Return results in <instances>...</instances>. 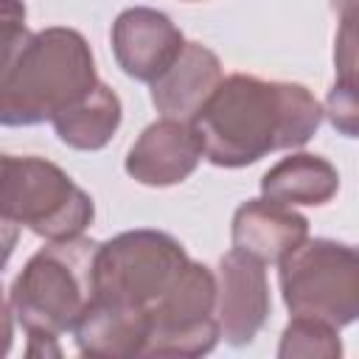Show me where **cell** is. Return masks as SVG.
<instances>
[{"label": "cell", "instance_id": "5b68a950", "mask_svg": "<svg viewBox=\"0 0 359 359\" xmlns=\"http://www.w3.org/2000/svg\"><path fill=\"white\" fill-rule=\"evenodd\" d=\"M280 297L292 317L345 328L359 317V255L334 238H306L278 261Z\"/></svg>", "mask_w": 359, "mask_h": 359}, {"label": "cell", "instance_id": "3957f363", "mask_svg": "<svg viewBox=\"0 0 359 359\" xmlns=\"http://www.w3.org/2000/svg\"><path fill=\"white\" fill-rule=\"evenodd\" d=\"M98 241L73 236L36 250L11 283L8 303L25 337H62L73 331L95 297Z\"/></svg>", "mask_w": 359, "mask_h": 359}, {"label": "cell", "instance_id": "7c38bea8", "mask_svg": "<svg viewBox=\"0 0 359 359\" xmlns=\"http://www.w3.org/2000/svg\"><path fill=\"white\" fill-rule=\"evenodd\" d=\"M222 81L219 56L202 42H185L180 56L151 81V104L163 118L194 121Z\"/></svg>", "mask_w": 359, "mask_h": 359}, {"label": "cell", "instance_id": "e0dca14e", "mask_svg": "<svg viewBox=\"0 0 359 359\" xmlns=\"http://www.w3.org/2000/svg\"><path fill=\"white\" fill-rule=\"evenodd\" d=\"M331 126L345 137H356V84L353 81H334L328 101L323 107Z\"/></svg>", "mask_w": 359, "mask_h": 359}, {"label": "cell", "instance_id": "ac0fdd59", "mask_svg": "<svg viewBox=\"0 0 359 359\" xmlns=\"http://www.w3.org/2000/svg\"><path fill=\"white\" fill-rule=\"evenodd\" d=\"M14 342V311L11 303L3 297V286H0V359L11 351Z\"/></svg>", "mask_w": 359, "mask_h": 359}, {"label": "cell", "instance_id": "4fadbf2b", "mask_svg": "<svg viewBox=\"0 0 359 359\" xmlns=\"http://www.w3.org/2000/svg\"><path fill=\"white\" fill-rule=\"evenodd\" d=\"M149 320L143 309L93 297L73 325V339L81 356L132 359L140 356Z\"/></svg>", "mask_w": 359, "mask_h": 359}, {"label": "cell", "instance_id": "8992f818", "mask_svg": "<svg viewBox=\"0 0 359 359\" xmlns=\"http://www.w3.org/2000/svg\"><path fill=\"white\" fill-rule=\"evenodd\" d=\"M185 247L163 230H126L95 250V297L149 311L188 264Z\"/></svg>", "mask_w": 359, "mask_h": 359}, {"label": "cell", "instance_id": "ba28073f", "mask_svg": "<svg viewBox=\"0 0 359 359\" xmlns=\"http://www.w3.org/2000/svg\"><path fill=\"white\" fill-rule=\"evenodd\" d=\"M272 309L266 264L258 258L230 250L219 261L216 275V323L219 337L227 345L244 348L266 325Z\"/></svg>", "mask_w": 359, "mask_h": 359}, {"label": "cell", "instance_id": "8fae6325", "mask_svg": "<svg viewBox=\"0 0 359 359\" xmlns=\"http://www.w3.org/2000/svg\"><path fill=\"white\" fill-rule=\"evenodd\" d=\"M233 250H241L261 264H278L309 238V219L289 205L269 199H247L236 208L230 224Z\"/></svg>", "mask_w": 359, "mask_h": 359}, {"label": "cell", "instance_id": "30bf717a", "mask_svg": "<svg viewBox=\"0 0 359 359\" xmlns=\"http://www.w3.org/2000/svg\"><path fill=\"white\" fill-rule=\"evenodd\" d=\"M202 140L188 121L160 118L149 123L126 154V174L149 188H168L185 182L199 160H202Z\"/></svg>", "mask_w": 359, "mask_h": 359}, {"label": "cell", "instance_id": "9c48e42d", "mask_svg": "<svg viewBox=\"0 0 359 359\" xmlns=\"http://www.w3.org/2000/svg\"><path fill=\"white\" fill-rule=\"evenodd\" d=\"M118 67L135 79L151 84L182 50L185 36L165 11L149 6L123 8L109 31Z\"/></svg>", "mask_w": 359, "mask_h": 359}, {"label": "cell", "instance_id": "2e32d148", "mask_svg": "<svg viewBox=\"0 0 359 359\" xmlns=\"http://www.w3.org/2000/svg\"><path fill=\"white\" fill-rule=\"evenodd\" d=\"M280 359H339L342 342L339 328L314 320V317H292L280 334L278 345Z\"/></svg>", "mask_w": 359, "mask_h": 359}, {"label": "cell", "instance_id": "52a82bcc", "mask_svg": "<svg viewBox=\"0 0 359 359\" xmlns=\"http://www.w3.org/2000/svg\"><path fill=\"white\" fill-rule=\"evenodd\" d=\"M149 331L140 356L194 359L216 348V275L208 264L188 261L168 292L146 311Z\"/></svg>", "mask_w": 359, "mask_h": 359}, {"label": "cell", "instance_id": "277c9868", "mask_svg": "<svg viewBox=\"0 0 359 359\" xmlns=\"http://www.w3.org/2000/svg\"><path fill=\"white\" fill-rule=\"evenodd\" d=\"M0 216L45 241H62L93 224L95 202L56 163L0 154Z\"/></svg>", "mask_w": 359, "mask_h": 359}, {"label": "cell", "instance_id": "9a60e30c", "mask_svg": "<svg viewBox=\"0 0 359 359\" xmlns=\"http://www.w3.org/2000/svg\"><path fill=\"white\" fill-rule=\"evenodd\" d=\"M121 118H123V107L118 93L104 81H98L81 101L62 109L50 123L65 146L76 151H98L115 137Z\"/></svg>", "mask_w": 359, "mask_h": 359}, {"label": "cell", "instance_id": "6da1fadb", "mask_svg": "<svg viewBox=\"0 0 359 359\" xmlns=\"http://www.w3.org/2000/svg\"><path fill=\"white\" fill-rule=\"evenodd\" d=\"M323 118V104L303 84L233 73L222 76L191 123L208 163L244 168L269 151L306 146Z\"/></svg>", "mask_w": 359, "mask_h": 359}, {"label": "cell", "instance_id": "7a4b0ae2", "mask_svg": "<svg viewBox=\"0 0 359 359\" xmlns=\"http://www.w3.org/2000/svg\"><path fill=\"white\" fill-rule=\"evenodd\" d=\"M98 81L90 42L76 28L31 31L25 20H0V126L53 121Z\"/></svg>", "mask_w": 359, "mask_h": 359}, {"label": "cell", "instance_id": "ffe728a7", "mask_svg": "<svg viewBox=\"0 0 359 359\" xmlns=\"http://www.w3.org/2000/svg\"><path fill=\"white\" fill-rule=\"evenodd\" d=\"M25 14L22 0H0V20H25Z\"/></svg>", "mask_w": 359, "mask_h": 359}, {"label": "cell", "instance_id": "d6986e66", "mask_svg": "<svg viewBox=\"0 0 359 359\" xmlns=\"http://www.w3.org/2000/svg\"><path fill=\"white\" fill-rule=\"evenodd\" d=\"M17 241H20V224L0 216V272H3V266L8 264V258H11L14 247H17Z\"/></svg>", "mask_w": 359, "mask_h": 359}, {"label": "cell", "instance_id": "5bb4252c", "mask_svg": "<svg viewBox=\"0 0 359 359\" xmlns=\"http://www.w3.org/2000/svg\"><path fill=\"white\" fill-rule=\"evenodd\" d=\"M339 191V171L320 154L294 151L261 177V196L289 208L325 205Z\"/></svg>", "mask_w": 359, "mask_h": 359}]
</instances>
